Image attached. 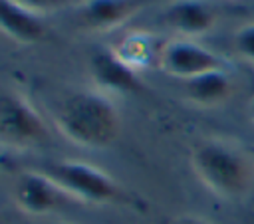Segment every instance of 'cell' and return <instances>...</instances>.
Segmentation results:
<instances>
[{"mask_svg":"<svg viewBox=\"0 0 254 224\" xmlns=\"http://www.w3.org/2000/svg\"><path fill=\"white\" fill-rule=\"evenodd\" d=\"M196 178L220 198H242L254 186V157L228 139H204L190 153Z\"/></svg>","mask_w":254,"mask_h":224,"instance_id":"6da1fadb","label":"cell"},{"mask_svg":"<svg viewBox=\"0 0 254 224\" xmlns=\"http://www.w3.org/2000/svg\"><path fill=\"white\" fill-rule=\"evenodd\" d=\"M56 125L65 139L85 149H105L119 137L121 115L99 91H77L58 109Z\"/></svg>","mask_w":254,"mask_h":224,"instance_id":"7a4b0ae2","label":"cell"},{"mask_svg":"<svg viewBox=\"0 0 254 224\" xmlns=\"http://www.w3.org/2000/svg\"><path fill=\"white\" fill-rule=\"evenodd\" d=\"M42 172H46L73 200L107 204L123 198V190L117 180L89 163L58 161L50 163Z\"/></svg>","mask_w":254,"mask_h":224,"instance_id":"3957f363","label":"cell"},{"mask_svg":"<svg viewBox=\"0 0 254 224\" xmlns=\"http://www.w3.org/2000/svg\"><path fill=\"white\" fill-rule=\"evenodd\" d=\"M48 139V127L36 107L16 91L0 93V143L26 149L42 145Z\"/></svg>","mask_w":254,"mask_h":224,"instance_id":"277c9868","label":"cell"},{"mask_svg":"<svg viewBox=\"0 0 254 224\" xmlns=\"http://www.w3.org/2000/svg\"><path fill=\"white\" fill-rule=\"evenodd\" d=\"M159 63L165 73L185 81L212 69H224V61L214 52L190 40L169 42L159 54Z\"/></svg>","mask_w":254,"mask_h":224,"instance_id":"5b68a950","label":"cell"},{"mask_svg":"<svg viewBox=\"0 0 254 224\" xmlns=\"http://www.w3.org/2000/svg\"><path fill=\"white\" fill-rule=\"evenodd\" d=\"M14 200L26 214L44 216L58 210L65 200H71L46 172L32 170L20 174L14 186Z\"/></svg>","mask_w":254,"mask_h":224,"instance_id":"8992f818","label":"cell"},{"mask_svg":"<svg viewBox=\"0 0 254 224\" xmlns=\"http://www.w3.org/2000/svg\"><path fill=\"white\" fill-rule=\"evenodd\" d=\"M89 67H91L93 81L101 89L115 91V93H137L143 89V83H141L137 71L131 65H127L111 50L95 52L91 56Z\"/></svg>","mask_w":254,"mask_h":224,"instance_id":"52a82bcc","label":"cell"},{"mask_svg":"<svg viewBox=\"0 0 254 224\" xmlns=\"http://www.w3.org/2000/svg\"><path fill=\"white\" fill-rule=\"evenodd\" d=\"M149 0H85L81 2L77 16L87 28L109 30L129 20Z\"/></svg>","mask_w":254,"mask_h":224,"instance_id":"ba28073f","label":"cell"},{"mask_svg":"<svg viewBox=\"0 0 254 224\" xmlns=\"http://www.w3.org/2000/svg\"><path fill=\"white\" fill-rule=\"evenodd\" d=\"M163 20L181 34L198 36L214 26L216 12L206 0H175L165 10Z\"/></svg>","mask_w":254,"mask_h":224,"instance_id":"9c48e42d","label":"cell"},{"mask_svg":"<svg viewBox=\"0 0 254 224\" xmlns=\"http://www.w3.org/2000/svg\"><path fill=\"white\" fill-rule=\"evenodd\" d=\"M232 93V79L226 69H212L185 81V95L200 107L224 103Z\"/></svg>","mask_w":254,"mask_h":224,"instance_id":"30bf717a","label":"cell"},{"mask_svg":"<svg viewBox=\"0 0 254 224\" xmlns=\"http://www.w3.org/2000/svg\"><path fill=\"white\" fill-rule=\"evenodd\" d=\"M0 28L18 42H38L46 34L40 16L28 12L14 0H0Z\"/></svg>","mask_w":254,"mask_h":224,"instance_id":"8fae6325","label":"cell"},{"mask_svg":"<svg viewBox=\"0 0 254 224\" xmlns=\"http://www.w3.org/2000/svg\"><path fill=\"white\" fill-rule=\"evenodd\" d=\"M127 65H131L135 71H139L141 67H145L151 57H153V42L151 36L135 32L123 38V42L117 46V50H113Z\"/></svg>","mask_w":254,"mask_h":224,"instance_id":"7c38bea8","label":"cell"},{"mask_svg":"<svg viewBox=\"0 0 254 224\" xmlns=\"http://www.w3.org/2000/svg\"><path fill=\"white\" fill-rule=\"evenodd\" d=\"M234 50L238 56L254 61V24H246L234 34Z\"/></svg>","mask_w":254,"mask_h":224,"instance_id":"4fadbf2b","label":"cell"},{"mask_svg":"<svg viewBox=\"0 0 254 224\" xmlns=\"http://www.w3.org/2000/svg\"><path fill=\"white\" fill-rule=\"evenodd\" d=\"M14 2L20 4L22 8H26L32 14L42 16V14H50V12H56V10L64 8L69 0H14Z\"/></svg>","mask_w":254,"mask_h":224,"instance_id":"5bb4252c","label":"cell"},{"mask_svg":"<svg viewBox=\"0 0 254 224\" xmlns=\"http://www.w3.org/2000/svg\"><path fill=\"white\" fill-rule=\"evenodd\" d=\"M171 224H212L210 220L202 218V216H194V214H185V216H179L175 218Z\"/></svg>","mask_w":254,"mask_h":224,"instance_id":"9a60e30c","label":"cell"},{"mask_svg":"<svg viewBox=\"0 0 254 224\" xmlns=\"http://www.w3.org/2000/svg\"><path fill=\"white\" fill-rule=\"evenodd\" d=\"M248 111H250V117H252V121H254V97H252V101H250V105H248Z\"/></svg>","mask_w":254,"mask_h":224,"instance_id":"2e32d148","label":"cell"},{"mask_svg":"<svg viewBox=\"0 0 254 224\" xmlns=\"http://www.w3.org/2000/svg\"><path fill=\"white\" fill-rule=\"evenodd\" d=\"M58 224H65V222H58Z\"/></svg>","mask_w":254,"mask_h":224,"instance_id":"e0dca14e","label":"cell"}]
</instances>
